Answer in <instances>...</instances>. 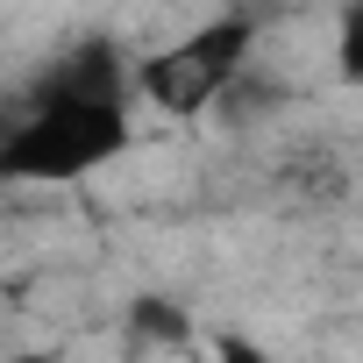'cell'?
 Here are the masks:
<instances>
[{
  "label": "cell",
  "instance_id": "3",
  "mask_svg": "<svg viewBox=\"0 0 363 363\" xmlns=\"http://www.w3.org/2000/svg\"><path fill=\"white\" fill-rule=\"evenodd\" d=\"M335 72L349 86H363V0H349L335 15Z\"/></svg>",
  "mask_w": 363,
  "mask_h": 363
},
{
  "label": "cell",
  "instance_id": "5",
  "mask_svg": "<svg viewBox=\"0 0 363 363\" xmlns=\"http://www.w3.org/2000/svg\"><path fill=\"white\" fill-rule=\"evenodd\" d=\"M0 363H57V349H15V356H0Z\"/></svg>",
  "mask_w": 363,
  "mask_h": 363
},
{
  "label": "cell",
  "instance_id": "6",
  "mask_svg": "<svg viewBox=\"0 0 363 363\" xmlns=\"http://www.w3.org/2000/svg\"><path fill=\"white\" fill-rule=\"evenodd\" d=\"M0 135H8V114H0Z\"/></svg>",
  "mask_w": 363,
  "mask_h": 363
},
{
  "label": "cell",
  "instance_id": "2",
  "mask_svg": "<svg viewBox=\"0 0 363 363\" xmlns=\"http://www.w3.org/2000/svg\"><path fill=\"white\" fill-rule=\"evenodd\" d=\"M250 57H257V15H214L200 29H186L178 43H164L157 57H143L128 72V93L171 121H193L207 107H221L242 79H250Z\"/></svg>",
  "mask_w": 363,
  "mask_h": 363
},
{
  "label": "cell",
  "instance_id": "1",
  "mask_svg": "<svg viewBox=\"0 0 363 363\" xmlns=\"http://www.w3.org/2000/svg\"><path fill=\"white\" fill-rule=\"evenodd\" d=\"M135 143V93H128V65L93 43L57 57L29 107L8 114L0 135V186H72V178L114 164Z\"/></svg>",
  "mask_w": 363,
  "mask_h": 363
},
{
  "label": "cell",
  "instance_id": "4",
  "mask_svg": "<svg viewBox=\"0 0 363 363\" xmlns=\"http://www.w3.org/2000/svg\"><path fill=\"white\" fill-rule=\"evenodd\" d=\"M135 328H143V335H164V342H178V335H186L178 306H164V299H143V306H135Z\"/></svg>",
  "mask_w": 363,
  "mask_h": 363
}]
</instances>
